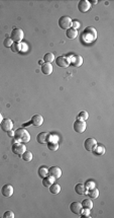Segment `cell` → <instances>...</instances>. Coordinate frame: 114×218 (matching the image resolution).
Instances as JSON below:
<instances>
[{
  "mask_svg": "<svg viewBox=\"0 0 114 218\" xmlns=\"http://www.w3.org/2000/svg\"><path fill=\"white\" fill-rule=\"evenodd\" d=\"M14 142H19V143L27 144L30 141V135L24 129V128H19L16 131H14Z\"/></svg>",
  "mask_w": 114,
  "mask_h": 218,
  "instance_id": "6da1fadb",
  "label": "cell"
},
{
  "mask_svg": "<svg viewBox=\"0 0 114 218\" xmlns=\"http://www.w3.org/2000/svg\"><path fill=\"white\" fill-rule=\"evenodd\" d=\"M82 37H83L84 42H86V43L93 42L97 38V32L93 27H88L87 28H85V30L83 32Z\"/></svg>",
  "mask_w": 114,
  "mask_h": 218,
  "instance_id": "7a4b0ae2",
  "label": "cell"
},
{
  "mask_svg": "<svg viewBox=\"0 0 114 218\" xmlns=\"http://www.w3.org/2000/svg\"><path fill=\"white\" fill-rule=\"evenodd\" d=\"M23 37H24V33H23V30L19 28H13L12 32H11V35H10V39L12 40L14 43H19L21 40L23 39Z\"/></svg>",
  "mask_w": 114,
  "mask_h": 218,
  "instance_id": "3957f363",
  "label": "cell"
},
{
  "mask_svg": "<svg viewBox=\"0 0 114 218\" xmlns=\"http://www.w3.org/2000/svg\"><path fill=\"white\" fill-rule=\"evenodd\" d=\"M42 123H44V118H42V116L40 115H34L32 118V120L29 121L27 124H23L22 126L23 127H27L28 125H34L35 127H39L42 125Z\"/></svg>",
  "mask_w": 114,
  "mask_h": 218,
  "instance_id": "277c9868",
  "label": "cell"
},
{
  "mask_svg": "<svg viewBox=\"0 0 114 218\" xmlns=\"http://www.w3.org/2000/svg\"><path fill=\"white\" fill-rule=\"evenodd\" d=\"M70 56L71 55H68V56H59L58 58L56 59V64L57 66H59V67H62V68H66L68 67L69 65H70Z\"/></svg>",
  "mask_w": 114,
  "mask_h": 218,
  "instance_id": "5b68a950",
  "label": "cell"
},
{
  "mask_svg": "<svg viewBox=\"0 0 114 218\" xmlns=\"http://www.w3.org/2000/svg\"><path fill=\"white\" fill-rule=\"evenodd\" d=\"M71 25H72V20H71L69 16H62V17L59 20V27H60L62 30H66L71 28Z\"/></svg>",
  "mask_w": 114,
  "mask_h": 218,
  "instance_id": "8992f818",
  "label": "cell"
},
{
  "mask_svg": "<svg viewBox=\"0 0 114 218\" xmlns=\"http://www.w3.org/2000/svg\"><path fill=\"white\" fill-rule=\"evenodd\" d=\"M86 123H85V121L83 120H79L77 119L74 122V130L77 133L79 134H82L85 132V130H86Z\"/></svg>",
  "mask_w": 114,
  "mask_h": 218,
  "instance_id": "52a82bcc",
  "label": "cell"
},
{
  "mask_svg": "<svg viewBox=\"0 0 114 218\" xmlns=\"http://www.w3.org/2000/svg\"><path fill=\"white\" fill-rule=\"evenodd\" d=\"M51 138H52V135L49 132H40L37 136V140L39 144H47V142H49Z\"/></svg>",
  "mask_w": 114,
  "mask_h": 218,
  "instance_id": "ba28073f",
  "label": "cell"
},
{
  "mask_svg": "<svg viewBox=\"0 0 114 218\" xmlns=\"http://www.w3.org/2000/svg\"><path fill=\"white\" fill-rule=\"evenodd\" d=\"M27 150V147H25V144L23 143H13L12 145V152L16 155H21L24 151Z\"/></svg>",
  "mask_w": 114,
  "mask_h": 218,
  "instance_id": "9c48e42d",
  "label": "cell"
},
{
  "mask_svg": "<svg viewBox=\"0 0 114 218\" xmlns=\"http://www.w3.org/2000/svg\"><path fill=\"white\" fill-rule=\"evenodd\" d=\"M91 8V3H90L88 0H80L79 3H78V9H79L80 12H87Z\"/></svg>",
  "mask_w": 114,
  "mask_h": 218,
  "instance_id": "30bf717a",
  "label": "cell"
},
{
  "mask_svg": "<svg viewBox=\"0 0 114 218\" xmlns=\"http://www.w3.org/2000/svg\"><path fill=\"white\" fill-rule=\"evenodd\" d=\"M97 145V141L94 138H87L84 142V147L87 151H93Z\"/></svg>",
  "mask_w": 114,
  "mask_h": 218,
  "instance_id": "8fae6325",
  "label": "cell"
},
{
  "mask_svg": "<svg viewBox=\"0 0 114 218\" xmlns=\"http://www.w3.org/2000/svg\"><path fill=\"white\" fill-rule=\"evenodd\" d=\"M83 64V58L80 55H71L70 56V65L74 67H80Z\"/></svg>",
  "mask_w": 114,
  "mask_h": 218,
  "instance_id": "7c38bea8",
  "label": "cell"
},
{
  "mask_svg": "<svg viewBox=\"0 0 114 218\" xmlns=\"http://www.w3.org/2000/svg\"><path fill=\"white\" fill-rule=\"evenodd\" d=\"M0 127H1V129L3 130L4 132H8V131H10V130H12V128H13L12 120L8 119V118H7V119H3L1 124H0Z\"/></svg>",
  "mask_w": 114,
  "mask_h": 218,
  "instance_id": "4fadbf2b",
  "label": "cell"
},
{
  "mask_svg": "<svg viewBox=\"0 0 114 218\" xmlns=\"http://www.w3.org/2000/svg\"><path fill=\"white\" fill-rule=\"evenodd\" d=\"M49 176L53 177L54 180L60 179L62 176V169L59 167H51L49 169Z\"/></svg>",
  "mask_w": 114,
  "mask_h": 218,
  "instance_id": "5bb4252c",
  "label": "cell"
},
{
  "mask_svg": "<svg viewBox=\"0 0 114 218\" xmlns=\"http://www.w3.org/2000/svg\"><path fill=\"white\" fill-rule=\"evenodd\" d=\"M70 210L72 211V213H74V214L80 215L81 212H82V210H83L82 204H81L80 202H78V201H75V202L71 203Z\"/></svg>",
  "mask_w": 114,
  "mask_h": 218,
  "instance_id": "9a60e30c",
  "label": "cell"
},
{
  "mask_svg": "<svg viewBox=\"0 0 114 218\" xmlns=\"http://www.w3.org/2000/svg\"><path fill=\"white\" fill-rule=\"evenodd\" d=\"M1 194L6 198L11 197L13 194V187L11 185H4L1 188Z\"/></svg>",
  "mask_w": 114,
  "mask_h": 218,
  "instance_id": "2e32d148",
  "label": "cell"
},
{
  "mask_svg": "<svg viewBox=\"0 0 114 218\" xmlns=\"http://www.w3.org/2000/svg\"><path fill=\"white\" fill-rule=\"evenodd\" d=\"M53 65L52 63H44L42 65V72L44 73V75H49L52 72H53Z\"/></svg>",
  "mask_w": 114,
  "mask_h": 218,
  "instance_id": "e0dca14e",
  "label": "cell"
},
{
  "mask_svg": "<svg viewBox=\"0 0 114 218\" xmlns=\"http://www.w3.org/2000/svg\"><path fill=\"white\" fill-rule=\"evenodd\" d=\"M66 35H67V38L70 40L76 39L77 35H78V30H75V28H70L66 30Z\"/></svg>",
  "mask_w": 114,
  "mask_h": 218,
  "instance_id": "ac0fdd59",
  "label": "cell"
},
{
  "mask_svg": "<svg viewBox=\"0 0 114 218\" xmlns=\"http://www.w3.org/2000/svg\"><path fill=\"white\" fill-rule=\"evenodd\" d=\"M105 151H106V148L104 147V145L97 143L96 147L94 148V150L92 151V152H94V154H96V155H103L104 153H105Z\"/></svg>",
  "mask_w": 114,
  "mask_h": 218,
  "instance_id": "d6986e66",
  "label": "cell"
},
{
  "mask_svg": "<svg viewBox=\"0 0 114 218\" xmlns=\"http://www.w3.org/2000/svg\"><path fill=\"white\" fill-rule=\"evenodd\" d=\"M75 191L79 195H85L87 193V188L85 187L84 184H77L75 187Z\"/></svg>",
  "mask_w": 114,
  "mask_h": 218,
  "instance_id": "ffe728a7",
  "label": "cell"
},
{
  "mask_svg": "<svg viewBox=\"0 0 114 218\" xmlns=\"http://www.w3.org/2000/svg\"><path fill=\"white\" fill-rule=\"evenodd\" d=\"M54 182V179L53 177L49 176V175H47V177H42V185H44V187H47V188H49V187L51 186Z\"/></svg>",
  "mask_w": 114,
  "mask_h": 218,
  "instance_id": "44dd1931",
  "label": "cell"
},
{
  "mask_svg": "<svg viewBox=\"0 0 114 218\" xmlns=\"http://www.w3.org/2000/svg\"><path fill=\"white\" fill-rule=\"evenodd\" d=\"M49 189L52 194H59L61 192V186L59 184L54 183V182L49 187Z\"/></svg>",
  "mask_w": 114,
  "mask_h": 218,
  "instance_id": "7402d4cb",
  "label": "cell"
},
{
  "mask_svg": "<svg viewBox=\"0 0 114 218\" xmlns=\"http://www.w3.org/2000/svg\"><path fill=\"white\" fill-rule=\"evenodd\" d=\"M20 156H21V158H22V160H24V162H32V158H34V156H32V153L30 152V151H27V150H25L24 152H23Z\"/></svg>",
  "mask_w": 114,
  "mask_h": 218,
  "instance_id": "603a6c76",
  "label": "cell"
},
{
  "mask_svg": "<svg viewBox=\"0 0 114 218\" xmlns=\"http://www.w3.org/2000/svg\"><path fill=\"white\" fill-rule=\"evenodd\" d=\"M87 193H88V196L92 199L98 198V196H99V190L97 188H95V187L92 189H89V192H87Z\"/></svg>",
  "mask_w": 114,
  "mask_h": 218,
  "instance_id": "cb8c5ba5",
  "label": "cell"
},
{
  "mask_svg": "<svg viewBox=\"0 0 114 218\" xmlns=\"http://www.w3.org/2000/svg\"><path fill=\"white\" fill-rule=\"evenodd\" d=\"M82 207L83 208H86V209H90L91 210L93 208V202H92L91 199H85V200L82 201Z\"/></svg>",
  "mask_w": 114,
  "mask_h": 218,
  "instance_id": "d4e9b609",
  "label": "cell"
},
{
  "mask_svg": "<svg viewBox=\"0 0 114 218\" xmlns=\"http://www.w3.org/2000/svg\"><path fill=\"white\" fill-rule=\"evenodd\" d=\"M39 177H47V175H49V167H40L39 169Z\"/></svg>",
  "mask_w": 114,
  "mask_h": 218,
  "instance_id": "484cf974",
  "label": "cell"
},
{
  "mask_svg": "<svg viewBox=\"0 0 114 218\" xmlns=\"http://www.w3.org/2000/svg\"><path fill=\"white\" fill-rule=\"evenodd\" d=\"M47 144V148L52 151H57L59 149V143L56 141H49Z\"/></svg>",
  "mask_w": 114,
  "mask_h": 218,
  "instance_id": "4316f807",
  "label": "cell"
},
{
  "mask_svg": "<svg viewBox=\"0 0 114 218\" xmlns=\"http://www.w3.org/2000/svg\"><path fill=\"white\" fill-rule=\"evenodd\" d=\"M44 61L46 63H52L54 61V55L53 53H46V55L44 56Z\"/></svg>",
  "mask_w": 114,
  "mask_h": 218,
  "instance_id": "83f0119b",
  "label": "cell"
},
{
  "mask_svg": "<svg viewBox=\"0 0 114 218\" xmlns=\"http://www.w3.org/2000/svg\"><path fill=\"white\" fill-rule=\"evenodd\" d=\"M10 49L13 53H18V52H20V44L19 43H13V44L11 45Z\"/></svg>",
  "mask_w": 114,
  "mask_h": 218,
  "instance_id": "f1b7e54d",
  "label": "cell"
},
{
  "mask_svg": "<svg viewBox=\"0 0 114 218\" xmlns=\"http://www.w3.org/2000/svg\"><path fill=\"white\" fill-rule=\"evenodd\" d=\"M88 118H89V115H88V113L86 112V111H82L79 115H78L77 119L79 120H83V121H86Z\"/></svg>",
  "mask_w": 114,
  "mask_h": 218,
  "instance_id": "f546056e",
  "label": "cell"
},
{
  "mask_svg": "<svg viewBox=\"0 0 114 218\" xmlns=\"http://www.w3.org/2000/svg\"><path fill=\"white\" fill-rule=\"evenodd\" d=\"M12 44H13V41L10 39V38H6V39L3 41V45H4V47H6V48H10Z\"/></svg>",
  "mask_w": 114,
  "mask_h": 218,
  "instance_id": "4dcf8cb0",
  "label": "cell"
},
{
  "mask_svg": "<svg viewBox=\"0 0 114 218\" xmlns=\"http://www.w3.org/2000/svg\"><path fill=\"white\" fill-rule=\"evenodd\" d=\"M81 216H83V217H90V209L83 208L82 212H81Z\"/></svg>",
  "mask_w": 114,
  "mask_h": 218,
  "instance_id": "1f68e13d",
  "label": "cell"
},
{
  "mask_svg": "<svg viewBox=\"0 0 114 218\" xmlns=\"http://www.w3.org/2000/svg\"><path fill=\"white\" fill-rule=\"evenodd\" d=\"M14 213L12 211H6L3 214V218H14Z\"/></svg>",
  "mask_w": 114,
  "mask_h": 218,
  "instance_id": "d6a6232c",
  "label": "cell"
},
{
  "mask_svg": "<svg viewBox=\"0 0 114 218\" xmlns=\"http://www.w3.org/2000/svg\"><path fill=\"white\" fill-rule=\"evenodd\" d=\"M71 27L73 28H75V30H77V28H79L80 27V22L78 20H72V25H71Z\"/></svg>",
  "mask_w": 114,
  "mask_h": 218,
  "instance_id": "836d02e7",
  "label": "cell"
},
{
  "mask_svg": "<svg viewBox=\"0 0 114 218\" xmlns=\"http://www.w3.org/2000/svg\"><path fill=\"white\" fill-rule=\"evenodd\" d=\"M85 187H86V188L88 189V190H89V189H92V188H94L95 187V185H94V182H92V181H88L86 184H85Z\"/></svg>",
  "mask_w": 114,
  "mask_h": 218,
  "instance_id": "e575fe53",
  "label": "cell"
},
{
  "mask_svg": "<svg viewBox=\"0 0 114 218\" xmlns=\"http://www.w3.org/2000/svg\"><path fill=\"white\" fill-rule=\"evenodd\" d=\"M6 133H7V136H8V137H11V138H13V137H14V131H12V130L6 132Z\"/></svg>",
  "mask_w": 114,
  "mask_h": 218,
  "instance_id": "d590c367",
  "label": "cell"
},
{
  "mask_svg": "<svg viewBox=\"0 0 114 218\" xmlns=\"http://www.w3.org/2000/svg\"><path fill=\"white\" fill-rule=\"evenodd\" d=\"M2 121H3V117H2V114L0 113V124H1Z\"/></svg>",
  "mask_w": 114,
  "mask_h": 218,
  "instance_id": "8d00e7d4",
  "label": "cell"
},
{
  "mask_svg": "<svg viewBox=\"0 0 114 218\" xmlns=\"http://www.w3.org/2000/svg\"><path fill=\"white\" fill-rule=\"evenodd\" d=\"M90 2V3H93V4H96L97 3V1H95V0H94V1H89Z\"/></svg>",
  "mask_w": 114,
  "mask_h": 218,
  "instance_id": "74e56055",
  "label": "cell"
}]
</instances>
